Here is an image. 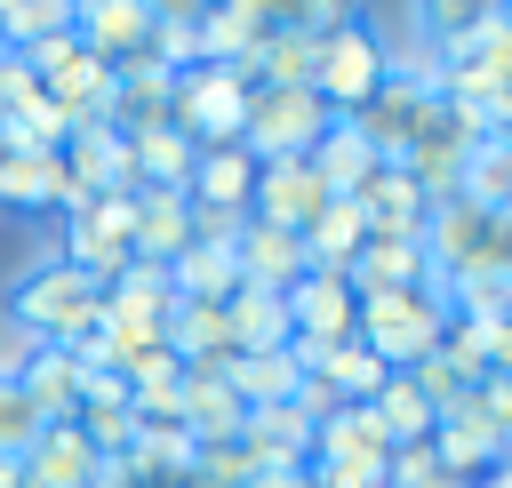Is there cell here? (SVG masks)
<instances>
[{
	"instance_id": "cell-19",
	"label": "cell",
	"mask_w": 512,
	"mask_h": 488,
	"mask_svg": "<svg viewBox=\"0 0 512 488\" xmlns=\"http://www.w3.org/2000/svg\"><path fill=\"white\" fill-rule=\"evenodd\" d=\"M248 192H256V160H248L240 144L192 152V184H184L192 208H232V216H248Z\"/></svg>"
},
{
	"instance_id": "cell-26",
	"label": "cell",
	"mask_w": 512,
	"mask_h": 488,
	"mask_svg": "<svg viewBox=\"0 0 512 488\" xmlns=\"http://www.w3.org/2000/svg\"><path fill=\"white\" fill-rule=\"evenodd\" d=\"M168 288H176V304H224V296L240 288V264H232V248L184 240V248L168 256Z\"/></svg>"
},
{
	"instance_id": "cell-4",
	"label": "cell",
	"mask_w": 512,
	"mask_h": 488,
	"mask_svg": "<svg viewBox=\"0 0 512 488\" xmlns=\"http://www.w3.org/2000/svg\"><path fill=\"white\" fill-rule=\"evenodd\" d=\"M240 120H248V72L232 64H184L176 88H168V128L208 152V144H240Z\"/></svg>"
},
{
	"instance_id": "cell-11",
	"label": "cell",
	"mask_w": 512,
	"mask_h": 488,
	"mask_svg": "<svg viewBox=\"0 0 512 488\" xmlns=\"http://www.w3.org/2000/svg\"><path fill=\"white\" fill-rule=\"evenodd\" d=\"M64 176L80 200H112V192H136V160H128V136L112 120L96 128H72L64 136Z\"/></svg>"
},
{
	"instance_id": "cell-38",
	"label": "cell",
	"mask_w": 512,
	"mask_h": 488,
	"mask_svg": "<svg viewBox=\"0 0 512 488\" xmlns=\"http://www.w3.org/2000/svg\"><path fill=\"white\" fill-rule=\"evenodd\" d=\"M0 488H32V480H24V464H16V456H0Z\"/></svg>"
},
{
	"instance_id": "cell-1",
	"label": "cell",
	"mask_w": 512,
	"mask_h": 488,
	"mask_svg": "<svg viewBox=\"0 0 512 488\" xmlns=\"http://www.w3.org/2000/svg\"><path fill=\"white\" fill-rule=\"evenodd\" d=\"M96 320H104V288L88 280V272H72L64 256H40L32 272H16L8 280V328H24L32 344H80V336H96Z\"/></svg>"
},
{
	"instance_id": "cell-21",
	"label": "cell",
	"mask_w": 512,
	"mask_h": 488,
	"mask_svg": "<svg viewBox=\"0 0 512 488\" xmlns=\"http://www.w3.org/2000/svg\"><path fill=\"white\" fill-rule=\"evenodd\" d=\"M432 264H424V240H368L352 264H344V288L352 296H384V288H424Z\"/></svg>"
},
{
	"instance_id": "cell-25",
	"label": "cell",
	"mask_w": 512,
	"mask_h": 488,
	"mask_svg": "<svg viewBox=\"0 0 512 488\" xmlns=\"http://www.w3.org/2000/svg\"><path fill=\"white\" fill-rule=\"evenodd\" d=\"M408 16H416L424 56H448V48H464L472 32H488V24L504 16V0H408Z\"/></svg>"
},
{
	"instance_id": "cell-33",
	"label": "cell",
	"mask_w": 512,
	"mask_h": 488,
	"mask_svg": "<svg viewBox=\"0 0 512 488\" xmlns=\"http://www.w3.org/2000/svg\"><path fill=\"white\" fill-rule=\"evenodd\" d=\"M440 296H448L456 320H504V312H512V280H504V272H456Z\"/></svg>"
},
{
	"instance_id": "cell-32",
	"label": "cell",
	"mask_w": 512,
	"mask_h": 488,
	"mask_svg": "<svg viewBox=\"0 0 512 488\" xmlns=\"http://www.w3.org/2000/svg\"><path fill=\"white\" fill-rule=\"evenodd\" d=\"M456 192L480 200V208H512V136H480L472 160H464V184H456Z\"/></svg>"
},
{
	"instance_id": "cell-17",
	"label": "cell",
	"mask_w": 512,
	"mask_h": 488,
	"mask_svg": "<svg viewBox=\"0 0 512 488\" xmlns=\"http://www.w3.org/2000/svg\"><path fill=\"white\" fill-rule=\"evenodd\" d=\"M232 264H240V288H272V296H288V288L312 272V264H304V240H296V232H280V224H256V216H248V232H240Z\"/></svg>"
},
{
	"instance_id": "cell-9",
	"label": "cell",
	"mask_w": 512,
	"mask_h": 488,
	"mask_svg": "<svg viewBox=\"0 0 512 488\" xmlns=\"http://www.w3.org/2000/svg\"><path fill=\"white\" fill-rule=\"evenodd\" d=\"M80 192L64 176V152H40V144H0V208L16 216H64Z\"/></svg>"
},
{
	"instance_id": "cell-28",
	"label": "cell",
	"mask_w": 512,
	"mask_h": 488,
	"mask_svg": "<svg viewBox=\"0 0 512 488\" xmlns=\"http://www.w3.org/2000/svg\"><path fill=\"white\" fill-rule=\"evenodd\" d=\"M224 320H232V352H288V304L272 288H232Z\"/></svg>"
},
{
	"instance_id": "cell-6",
	"label": "cell",
	"mask_w": 512,
	"mask_h": 488,
	"mask_svg": "<svg viewBox=\"0 0 512 488\" xmlns=\"http://www.w3.org/2000/svg\"><path fill=\"white\" fill-rule=\"evenodd\" d=\"M56 256L72 264V272H88L96 288L136 256V224H128V192H112V200H72L64 208V240H56Z\"/></svg>"
},
{
	"instance_id": "cell-8",
	"label": "cell",
	"mask_w": 512,
	"mask_h": 488,
	"mask_svg": "<svg viewBox=\"0 0 512 488\" xmlns=\"http://www.w3.org/2000/svg\"><path fill=\"white\" fill-rule=\"evenodd\" d=\"M424 104H432V64H400L392 56V72H384V88L352 112L360 120V136L384 152V160H400V144L416 136V120H424Z\"/></svg>"
},
{
	"instance_id": "cell-20",
	"label": "cell",
	"mask_w": 512,
	"mask_h": 488,
	"mask_svg": "<svg viewBox=\"0 0 512 488\" xmlns=\"http://www.w3.org/2000/svg\"><path fill=\"white\" fill-rule=\"evenodd\" d=\"M304 264L312 272H344L360 248H368V224H360V200H320L312 216H304Z\"/></svg>"
},
{
	"instance_id": "cell-29",
	"label": "cell",
	"mask_w": 512,
	"mask_h": 488,
	"mask_svg": "<svg viewBox=\"0 0 512 488\" xmlns=\"http://www.w3.org/2000/svg\"><path fill=\"white\" fill-rule=\"evenodd\" d=\"M304 376H312V384H320L328 400H368V392H376V384H384L392 368H384V360H376V352H368L360 336H344V344H328V352H320V360H312Z\"/></svg>"
},
{
	"instance_id": "cell-7",
	"label": "cell",
	"mask_w": 512,
	"mask_h": 488,
	"mask_svg": "<svg viewBox=\"0 0 512 488\" xmlns=\"http://www.w3.org/2000/svg\"><path fill=\"white\" fill-rule=\"evenodd\" d=\"M280 304H288V360L296 368H312L328 344H344L352 336V312H360V296L344 288V272H304Z\"/></svg>"
},
{
	"instance_id": "cell-5",
	"label": "cell",
	"mask_w": 512,
	"mask_h": 488,
	"mask_svg": "<svg viewBox=\"0 0 512 488\" xmlns=\"http://www.w3.org/2000/svg\"><path fill=\"white\" fill-rule=\"evenodd\" d=\"M336 112L312 96V88H280V80H248V120H240V152L264 168V160H304L320 144Z\"/></svg>"
},
{
	"instance_id": "cell-2",
	"label": "cell",
	"mask_w": 512,
	"mask_h": 488,
	"mask_svg": "<svg viewBox=\"0 0 512 488\" xmlns=\"http://www.w3.org/2000/svg\"><path fill=\"white\" fill-rule=\"evenodd\" d=\"M440 328H448V296L424 280V288H384V296H360V312H352V336L392 368V376H408L416 360H432L440 352Z\"/></svg>"
},
{
	"instance_id": "cell-23",
	"label": "cell",
	"mask_w": 512,
	"mask_h": 488,
	"mask_svg": "<svg viewBox=\"0 0 512 488\" xmlns=\"http://www.w3.org/2000/svg\"><path fill=\"white\" fill-rule=\"evenodd\" d=\"M128 224H136V256H144V264H168V256L192 240L184 192H128Z\"/></svg>"
},
{
	"instance_id": "cell-37",
	"label": "cell",
	"mask_w": 512,
	"mask_h": 488,
	"mask_svg": "<svg viewBox=\"0 0 512 488\" xmlns=\"http://www.w3.org/2000/svg\"><path fill=\"white\" fill-rule=\"evenodd\" d=\"M216 8H232V16H256V24H272V0H216Z\"/></svg>"
},
{
	"instance_id": "cell-18",
	"label": "cell",
	"mask_w": 512,
	"mask_h": 488,
	"mask_svg": "<svg viewBox=\"0 0 512 488\" xmlns=\"http://www.w3.org/2000/svg\"><path fill=\"white\" fill-rule=\"evenodd\" d=\"M16 392L40 408V424H64V416H80V392H88V368L64 352V344H32V360H24V376H16Z\"/></svg>"
},
{
	"instance_id": "cell-3",
	"label": "cell",
	"mask_w": 512,
	"mask_h": 488,
	"mask_svg": "<svg viewBox=\"0 0 512 488\" xmlns=\"http://www.w3.org/2000/svg\"><path fill=\"white\" fill-rule=\"evenodd\" d=\"M384 72H392V48H384V32H376L368 16H344V24L312 32V96H320L336 120H352V112L384 88Z\"/></svg>"
},
{
	"instance_id": "cell-24",
	"label": "cell",
	"mask_w": 512,
	"mask_h": 488,
	"mask_svg": "<svg viewBox=\"0 0 512 488\" xmlns=\"http://www.w3.org/2000/svg\"><path fill=\"white\" fill-rule=\"evenodd\" d=\"M360 408L384 424V440H392V448H416V440H432V432H440V408L416 392V376H384Z\"/></svg>"
},
{
	"instance_id": "cell-35",
	"label": "cell",
	"mask_w": 512,
	"mask_h": 488,
	"mask_svg": "<svg viewBox=\"0 0 512 488\" xmlns=\"http://www.w3.org/2000/svg\"><path fill=\"white\" fill-rule=\"evenodd\" d=\"M344 16H360V0H272V24H288V32H328Z\"/></svg>"
},
{
	"instance_id": "cell-39",
	"label": "cell",
	"mask_w": 512,
	"mask_h": 488,
	"mask_svg": "<svg viewBox=\"0 0 512 488\" xmlns=\"http://www.w3.org/2000/svg\"><path fill=\"white\" fill-rule=\"evenodd\" d=\"M504 8H512V0H504Z\"/></svg>"
},
{
	"instance_id": "cell-27",
	"label": "cell",
	"mask_w": 512,
	"mask_h": 488,
	"mask_svg": "<svg viewBox=\"0 0 512 488\" xmlns=\"http://www.w3.org/2000/svg\"><path fill=\"white\" fill-rule=\"evenodd\" d=\"M128 160H136V192H184L192 184V144L160 120V128H136L128 136Z\"/></svg>"
},
{
	"instance_id": "cell-12",
	"label": "cell",
	"mask_w": 512,
	"mask_h": 488,
	"mask_svg": "<svg viewBox=\"0 0 512 488\" xmlns=\"http://www.w3.org/2000/svg\"><path fill=\"white\" fill-rule=\"evenodd\" d=\"M352 200H360V224H368V240H424V216H432V200L408 184V168H400V160H384V168H376V176H368Z\"/></svg>"
},
{
	"instance_id": "cell-10",
	"label": "cell",
	"mask_w": 512,
	"mask_h": 488,
	"mask_svg": "<svg viewBox=\"0 0 512 488\" xmlns=\"http://www.w3.org/2000/svg\"><path fill=\"white\" fill-rule=\"evenodd\" d=\"M72 40L96 56V64H136L152 56V8L144 0H72Z\"/></svg>"
},
{
	"instance_id": "cell-15",
	"label": "cell",
	"mask_w": 512,
	"mask_h": 488,
	"mask_svg": "<svg viewBox=\"0 0 512 488\" xmlns=\"http://www.w3.org/2000/svg\"><path fill=\"white\" fill-rule=\"evenodd\" d=\"M96 472H104V456H96V440L64 416V424H48L32 448H24V480L32 488H96Z\"/></svg>"
},
{
	"instance_id": "cell-14",
	"label": "cell",
	"mask_w": 512,
	"mask_h": 488,
	"mask_svg": "<svg viewBox=\"0 0 512 488\" xmlns=\"http://www.w3.org/2000/svg\"><path fill=\"white\" fill-rule=\"evenodd\" d=\"M304 168L320 176V192H328V200H352V192L384 168V152L360 136V120H328V128H320V144L304 152Z\"/></svg>"
},
{
	"instance_id": "cell-34",
	"label": "cell",
	"mask_w": 512,
	"mask_h": 488,
	"mask_svg": "<svg viewBox=\"0 0 512 488\" xmlns=\"http://www.w3.org/2000/svg\"><path fill=\"white\" fill-rule=\"evenodd\" d=\"M40 432H48V424H40V408H32L16 384H0V456H16V464H24V448H32Z\"/></svg>"
},
{
	"instance_id": "cell-36",
	"label": "cell",
	"mask_w": 512,
	"mask_h": 488,
	"mask_svg": "<svg viewBox=\"0 0 512 488\" xmlns=\"http://www.w3.org/2000/svg\"><path fill=\"white\" fill-rule=\"evenodd\" d=\"M144 8H152V24H200L216 0H144Z\"/></svg>"
},
{
	"instance_id": "cell-40",
	"label": "cell",
	"mask_w": 512,
	"mask_h": 488,
	"mask_svg": "<svg viewBox=\"0 0 512 488\" xmlns=\"http://www.w3.org/2000/svg\"><path fill=\"white\" fill-rule=\"evenodd\" d=\"M0 8H8V0H0Z\"/></svg>"
},
{
	"instance_id": "cell-16",
	"label": "cell",
	"mask_w": 512,
	"mask_h": 488,
	"mask_svg": "<svg viewBox=\"0 0 512 488\" xmlns=\"http://www.w3.org/2000/svg\"><path fill=\"white\" fill-rule=\"evenodd\" d=\"M328 192H320V176L304 168V160H264L256 168V192H248V216L256 224H280V232H304V216L320 208Z\"/></svg>"
},
{
	"instance_id": "cell-30",
	"label": "cell",
	"mask_w": 512,
	"mask_h": 488,
	"mask_svg": "<svg viewBox=\"0 0 512 488\" xmlns=\"http://www.w3.org/2000/svg\"><path fill=\"white\" fill-rule=\"evenodd\" d=\"M248 80L312 88V32H288V24H272V32H264V48L248 56Z\"/></svg>"
},
{
	"instance_id": "cell-13",
	"label": "cell",
	"mask_w": 512,
	"mask_h": 488,
	"mask_svg": "<svg viewBox=\"0 0 512 488\" xmlns=\"http://www.w3.org/2000/svg\"><path fill=\"white\" fill-rule=\"evenodd\" d=\"M384 456H392V440H384V424L360 408V400H344V408H328L320 424H312V464H344V472H384Z\"/></svg>"
},
{
	"instance_id": "cell-31",
	"label": "cell",
	"mask_w": 512,
	"mask_h": 488,
	"mask_svg": "<svg viewBox=\"0 0 512 488\" xmlns=\"http://www.w3.org/2000/svg\"><path fill=\"white\" fill-rule=\"evenodd\" d=\"M56 32H72V0H8V8H0V48H8V56L40 48V40H56Z\"/></svg>"
},
{
	"instance_id": "cell-22",
	"label": "cell",
	"mask_w": 512,
	"mask_h": 488,
	"mask_svg": "<svg viewBox=\"0 0 512 488\" xmlns=\"http://www.w3.org/2000/svg\"><path fill=\"white\" fill-rule=\"evenodd\" d=\"M160 344H168L184 368H224V360H232V320H224V304H168Z\"/></svg>"
}]
</instances>
